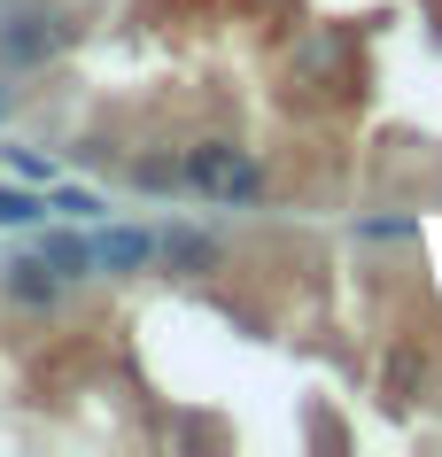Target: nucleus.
Here are the masks:
<instances>
[{"label": "nucleus", "instance_id": "11", "mask_svg": "<svg viewBox=\"0 0 442 457\" xmlns=\"http://www.w3.org/2000/svg\"><path fill=\"white\" fill-rule=\"evenodd\" d=\"M0 109H8V86H0Z\"/></svg>", "mask_w": 442, "mask_h": 457}, {"label": "nucleus", "instance_id": "10", "mask_svg": "<svg viewBox=\"0 0 442 457\" xmlns=\"http://www.w3.org/2000/svg\"><path fill=\"white\" fill-rule=\"evenodd\" d=\"M54 210H71V217H86V210H101V202H94V194H78V187H63V194H54Z\"/></svg>", "mask_w": 442, "mask_h": 457}, {"label": "nucleus", "instance_id": "7", "mask_svg": "<svg viewBox=\"0 0 442 457\" xmlns=\"http://www.w3.org/2000/svg\"><path fill=\"white\" fill-rule=\"evenodd\" d=\"M380 387H396V403H412V387H419V364H412V349H396V357H388Z\"/></svg>", "mask_w": 442, "mask_h": 457}, {"label": "nucleus", "instance_id": "5", "mask_svg": "<svg viewBox=\"0 0 442 457\" xmlns=\"http://www.w3.org/2000/svg\"><path fill=\"white\" fill-rule=\"evenodd\" d=\"M94 264H109V271H147V264H155V233H109V241L94 248Z\"/></svg>", "mask_w": 442, "mask_h": 457}, {"label": "nucleus", "instance_id": "2", "mask_svg": "<svg viewBox=\"0 0 442 457\" xmlns=\"http://www.w3.org/2000/svg\"><path fill=\"white\" fill-rule=\"evenodd\" d=\"M0 287H8L16 311H54V303H63V271H54L47 256H24V264L0 271Z\"/></svg>", "mask_w": 442, "mask_h": 457}, {"label": "nucleus", "instance_id": "6", "mask_svg": "<svg viewBox=\"0 0 442 457\" xmlns=\"http://www.w3.org/2000/svg\"><path fill=\"white\" fill-rule=\"evenodd\" d=\"M39 256H47V264L63 271V279H86V271H94V248L78 241V233H54V241L39 248Z\"/></svg>", "mask_w": 442, "mask_h": 457}, {"label": "nucleus", "instance_id": "3", "mask_svg": "<svg viewBox=\"0 0 442 457\" xmlns=\"http://www.w3.org/2000/svg\"><path fill=\"white\" fill-rule=\"evenodd\" d=\"M54 47H63V24H54V16H16V24L0 31V62H16V71L47 62Z\"/></svg>", "mask_w": 442, "mask_h": 457}, {"label": "nucleus", "instance_id": "4", "mask_svg": "<svg viewBox=\"0 0 442 457\" xmlns=\"http://www.w3.org/2000/svg\"><path fill=\"white\" fill-rule=\"evenodd\" d=\"M155 256H163L171 271H187V279H195V271H210V264H218V241H202L195 225H171V233L155 241Z\"/></svg>", "mask_w": 442, "mask_h": 457}, {"label": "nucleus", "instance_id": "8", "mask_svg": "<svg viewBox=\"0 0 442 457\" xmlns=\"http://www.w3.org/2000/svg\"><path fill=\"white\" fill-rule=\"evenodd\" d=\"M47 202L39 194H16V187H0V225H24V217H39Z\"/></svg>", "mask_w": 442, "mask_h": 457}, {"label": "nucleus", "instance_id": "1", "mask_svg": "<svg viewBox=\"0 0 442 457\" xmlns=\"http://www.w3.org/2000/svg\"><path fill=\"white\" fill-rule=\"evenodd\" d=\"M241 155H248V147H233V140H195V147H187V163H179V187L225 194V179L241 170Z\"/></svg>", "mask_w": 442, "mask_h": 457}, {"label": "nucleus", "instance_id": "9", "mask_svg": "<svg viewBox=\"0 0 442 457\" xmlns=\"http://www.w3.org/2000/svg\"><path fill=\"white\" fill-rule=\"evenodd\" d=\"M132 187H179V163H163V155H140V163H132Z\"/></svg>", "mask_w": 442, "mask_h": 457}]
</instances>
